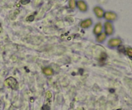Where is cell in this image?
<instances>
[{
	"label": "cell",
	"mask_w": 132,
	"mask_h": 110,
	"mask_svg": "<svg viewBox=\"0 0 132 110\" xmlns=\"http://www.w3.org/2000/svg\"><path fill=\"white\" fill-rule=\"evenodd\" d=\"M46 97H47V99H50L52 97V94H51V93L50 92H48L46 93Z\"/></svg>",
	"instance_id": "4fadbf2b"
},
{
	"label": "cell",
	"mask_w": 132,
	"mask_h": 110,
	"mask_svg": "<svg viewBox=\"0 0 132 110\" xmlns=\"http://www.w3.org/2000/svg\"><path fill=\"white\" fill-rule=\"evenodd\" d=\"M104 17L106 19L109 21H112L115 19L117 16L116 14L113 12H106V13L104 14Z\"/></svg>",
	"instance_id": "3957f363"
},
{
	"label": "cell",
	"mask_w": 132,
	"mask_h": 110,
	"mask_svg": "<svg viewBox=\"0 0 132 110\" xmlns=\"http://www.w3.org/2000/svg\"><path fill=\"white\" fill-rule=\"evenodd\" d=\"M76 5L81 11L85 12L87 10V5L85 3V2L83 1L79 0L78 1H77Z\"/></svg>",
	"instance_id": "7a4b0ae2"
},
{
	"label": "cell",
	"mask_w": 132,
	"mask_h": 110,
	"mask_svg": "<svg viewBox=\"0 0 132 110\" xmlns=\"http://www.w3.org/2000/svg\"><path fill=\"white\" fill-rule=\"evenodd\" d=\"M94 11L95 12V14H96V16L98 17V18H101L102 17L104 16V11H103V10L101 8L99 7H95L94 9Z\"/></svg>",
	"instance_id": "277c9868"
},
{
	"label": "cell",
	"mask_w": 132,
	"mask_h": 110,
	"mask_svg": "<svg viewBox=\"0 0 132 110\" xmlns=\"http://www.w3.org/2000/svg\"><path fill=\"white\" fill-rule=\"evenodd\" d=\"M92 24V21L90 19H88L86 20L83 21L81 23V27L82 28H88L90 27Z\"/></svg>",
	"instance_id": "8992f818"
},
{
	"label": "cell",
	"mask_w": 132,
	"mask_h": 110,
	"mask_svg": "<svg viewBox=\"0 0 132 110\" xmlns=\"http://www.w3.org/2000/svg\"><path fill=\"white\" fill-rule=\"evenodd\" d=\"M30 2V0H21V3L23 5H27Z\"/></svg>",
	"instance_id": "7c38bea8"
},
{
	"label": "cell",
	"mask_w": 132,
	"mask_h": 110,
	"mask_svg": "<svg viewBox=\"0 0 132 110\" xmlns=\"http://www.w3.org/2000/svg\"><path fill=\"white\" fill-rule=\"evenodd\" d=\"M106 38V35L104 33H102V34H100L97 36V40L99 42H101V41H103Z\"/></svg>",
	"instance_id": "9c48e42d"
},
{
	"label": "cell",
	"mask_w": 132,
	"mask_h": 110,
	"mask_svg": "<svg viewBox=\"0 0 132 110\" xmlns=\"http://www.w3.org/2000/svg\"><path fill=\"white\" fill-rule=\"evenodd\" d=\"M5 84H6V85L9 86L10 88H11L13 90H16L18 88V82L13 77H9V78H8L5 81Z\"/></svg>",
	"instance_id": "6da1fadb"
},
{
	"label": "cell",
	"mask_w": 132,
	"mask_h": 110,
	"mask_svg": "<svg viewBox=\"0 0 132 110\" xmlns=\"http://www.w3.org/2000/svg\"><path fill=\"white\" fill-rule=\"evenodd\" d=\"M43 72H44V73H45V74L47 75H51L53 73V71H52V70L50 69V68H47L44 69Z\"/></svg>",
	"instance_id": "8fae6325"
},
{
	"label": "cell",
	"mask_w": 132,
	"mask_h": 110,
	"mask_svg": "<svg viewBox=\"0 0 132 110\" xmlns=\"http://www.w3.org/2000/svg\"><path fill=\"white\" fill-rule=\"evenodd\" d=\"M34 17L33 16H29V17L28 18V19H27V20L30 21H34Z\"/></svg>",
	"instance_id": "5bb4252c"
},
{
	"label": "cell",
	"mask_w": 132,
	"mask_h": 110,
	"mask_svg": "<svg viewBox=\"0 0 132 110\" xmlns=\"http://www.w3.org/2000/svg\"><path fill=\"white\" fill-rule=\"evenodd\" d=\"M119 40H117V39H112V40H110L109 41V45L111 46H117V45H118L120 43Z\"/></svg>",
	"instance_id": "ba28073f"
},
{
	"label": "cell",
	"mask_w": 132,
	"mask_h": 110,
	"mask_svg": "<svg viewBox=\"0 0 132 110\" xmlns=\"http://www.w3.org/2000/svg\"><path fill=\"white\" fill-rule=\"evenodd\" d=\"M69 6L72 9H74L76 7V1L75 0H70L69 1Z\"/></svg>",
	"instance_id": "30bf717a"
},
{
	"label": "cell",
	"mask_w": 132,
	"mask_h": 110,
	"mask_svg": "<svg viewBox=\"0 0 132 110\" xmlns=\"http://www.w3.org/2000/svg\"><path fill=\"white\" fill-rule=\"evenodd\" d=\"M102 29H103V27H102V25L101 23H98L95 25V27L94 28V33L96 34H100L102 31Z\"/></svg>",
	"instance_id": "52a82bcc"
},
{
	"label": "cell",
	"mask_w": 132,
	"mask_h": 110,
	"mask_svg": "<svg viewBox=\"0 0 132 110\" xmlns=\"http://www.w3.org/2000/svg\"><path fill=\"white\" fill-rule=\"evenodd\" d=\"M43 110H50V107L48 106H44L43 107Z\"/></svg>",
	"instance_id": "9a60e30c"
},
{
	"label": "cell",
	"mask_w": 132,
	"mask_h": 110,
	"mask_svg": "<svg viewBox=\"0 0 132 110\" xmlns=\"http://www.w3.org/2000/svg\"><path fill=\"white\" fill-rule=\"evenodd\" d=\"M105 30L107 34H111L113 32V27L110 22H106L105 23Z\"/></svg>",
	"instance_id": "5b68a950"
}]
</instances>
